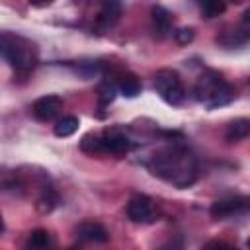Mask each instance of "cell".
<instances>
[{
	"label": "cell",
	"mask_w": 250,
	"mask_h": 250,
	"mask_svg": "<svg viewBox=\"0 0 250 250\" xmlns=\"http://www.w3.org/2000/svg\"><path fill=\"white\" fill-rule=\"evenodd\" d=\"M0 57L16 70L27 72L37 64V47L18 33H0Z\"/></svg>",
	"instance_id": "cell-2"
},
{
	"label": "cell",
	"mask_w": 250,
	"mask_h": 250,
	"mask_svg": "<svg viewBox=\"0 0 250 250\" xmlns=\"http://www.w3.org/2000/svg\"><path fill=\"white\" fill-rule=\"evenodd\" d=\"M76 236H78L82 242H94V244L107 242V238H109L107 230H105L100 223H92V221L80 223V225L76 227Z\"/></svg>",
	"instance_id": "cell-10"
},
{
	"label": "cell",
	"mask_w": 250,
	"mask_h": 250,
	"mask_svg": "<svg viewBox=\"0 0 250 250\" xmlns=\"http://www.w3.org/2000/svg\"><path fill=\"white\" fill-rule=\"evenodd\" d=\"M115 86H117V92L123 94L125 98H137L141 94V80L131 74V72H123L119 74V78L115 80Z\"/></svg>",
	"instance_id": "cell-11"
},
{
	"label": "cell",
	"mask_w": 250,
	"mask_h": 250,
	"mask_svg": "<svg viewBox=\"0 0 250 250\" xmlns=\"http://www.w3.org/2000/svg\"><path fill=\"white\" fill-rule=\"evenodd\" d=\"M78 125H80V121H78V117H74V115H64V117H61L57 123H55V135L57 137H70V135H74L76 131H78Z\"/></svg>",
	"instance_id": "cell-14"
},
{
	"label": "cell",
	"mask_w": 250,
	"mask_h": 250,
	"mask_svg": "<svg viewBox=\"0 0 250 250\" xmlns=\"http://www.w3.org/2000/svg\"><path fill=\"white\" fill-rule=\"evenodd\" d=\"M61 111H62V100L55 94L43 96L33 104V115L39 121H53Z\"/></svg>",
	"instance_id": "cell-7"
},
{
	"label": "cell",
	"mask_w": 250,
	"mask_h": 250,
	"mask_svg": "<svg viewBox=\"0 0 250 250\" xmlns=\"http://www.w3.org/2000/svg\"><path fill=\"white\" fill-rule=\"evenodd\" d=\"M2 230H4V219H2V213H0V234H2Z\"/></svg>",
	"instance_id": "cell-23"
},
{
	"label": "cell",
	"mask_w": 250,
	"mask_h": 250,
	"mask_svg": "<svg viewBox=\"0 0 250 250\" xmlns=\"http://www.w3.org/2000/svg\"><path fill=\"white\" fill-rule=\"evenodd\" d=\"M131 150V141L117 133V131H107L105 135H102V154H115V156H123Z\"/></svg>",
	"instance_id": "cell-9"
},
{
	"label": "cell",
	"mask_w": 250,
	"mask_h": 250,
	"mask_svg": "<svg viewBox=\"0 0 250 250\" xmlns=\"http://www.w3.org/2000/svg\"><path fill=\"white\" fill-rule=\"evenodd\" d=\"M248 209V197H227V199H219L211 205L209 213L213 219H229L234 215H242Z\"/></svg>",
	"instance_id": "cell-6"
},
{
	"label": "cell",
	"mask_w": 250,
	"mask_h": 250,
	"mask_svg": "<svg viewBox=\"0 0 250 250\" xmlns=\"http://www.w3.org/2000/svg\"><path fill=\"white\" fill-rule=\"evenodd\" d=\"M53 0H29L31 6H37V8H43V6H49Z\"/></svg>",
	"instance_id": "cell-21"
},
{
	"label": "cell",
	"mask_w": 250,
	"mask_h": 250,
	"mask_svg": "<svg viewBox=\"0 0 250 250\" xmlns=\"http://www.w3.org/2000/svg\"><path fill=\"white\" fill-rule=\"evenodd\" d=\"M152 21H154V29L158 31V35H166L172 31V23H174V18L172 14L162 8V6H154L152 8Z\"/></svg>",
	"instance_id": "cell-13"
},
{
	"label": "cell",
	"mask_w": 250,
	"mask_h": 250,
	"mask_svg": "<svg viewBox=\"0 0 250 250\" xmlns=\"http://www.w3.org/2000/svg\"><path fill=\"white\" fill-rule=\"evenodd\" d=\"M80 148L86 154H102V137L100 135H84L80 141Z\"/></svg>",
	"instance_id": "cell-18"
},
{
	"label": "cell",
	"mask_w": 250,
	"mask_h": 250,
	"mask_svg": "<svg viewBox=\"0 0 250 250\" xmlns=\"http://www.w3.org/2000/svg\"><path fill=\"white\" fill-rule=\"evenodd\" d=\"M121 18V0H102L100 14L96 18V25L102 31L111 29Z\"/></svg>",
	"instance_id": "cell-8"
},
{
	"label": "cell",
	"mask_w": 250,
	"mask_h": 250,
	"mask_svg": "<svg viewBox=\"0 0 250 250\" xmlns=\"http://www.w3.org/2000/svg\"><path fill=\"white\" fill-rule=\"evenodd\" d=\"M115 94H117L115 80H111V78L102 80V84L98 86V98H100V104H102V105L111 104V102H113V98H115Z\"/></svg>",
	"instance_id": "cell-17"
},
{
	"label": "cell",
	"mask_w": 250,
	"mask_h": 250,
	"mask_svg": "<svg viewBox=\"0 0 250 250\" xmlns=\"http://www.w3.org/2000/svg\"><path fill=\"white\" fill-rule=\"evenodd\" d=\"M193 37H195L193 27H180V29L174 31V39H176L180 45H188V43H191Z\"/></svg>",
	"instance_id": "cell-19"
},
{
	"label": "cell",
	"mask_w": 250,
	"mask_h": 250,
	"mask_svg": "<svg viewBox=\"0 0 250 250\" xmlns=\"http://www.w3.org/2000/svg\"><path fill=\"white\" fill-rule=\"evenodd\" d=\"M148 170L156 178L180 189L191 186L197 180V160L191 150L182 145H172L158 150L148 160Z\"/></svg>",
	"instance_id": "cell-1"
},
{
	"label": "cell",
	"mask_w": 250,
	"mask_h": 250,
	"mask_svg": "<svg viewBox=\"0 0 250 250\" xmlns=\"http://www.w3.org/2000/svg\"><path fill=\"white\" fill-rule=\"evenodd\" d=\"M250 135V121L246 117H240V119H234L227 125V131H225V139L229 143H238V141H244L246 137Z\"/></svg>",
	"instance_id": "cell-12"
},
{
	"label": "cell",
	"mask_w": 250,
	"mask_h": 250,
	"mask_svg": "<svg viewBox=\"0 0 250 250\" xmlns=\"http://www.w3.org/2000/svg\"><path fill=\"white\" fill-rule=\"evenodd\" d=\"M232 2H236V4H240V2H244V0H232Z\"/></svg>",
	"instance_id": "cell-24"
},
{
	"label": "cell",
	"mask_w": 250,
	"mask_h": 250,
	"mask_svg": "<svg viewBox=\"0 0 250 250\" xmlns=\"http://www.w3.org/2000/svg\"><path fill=\"white\" fill-rule=\"evenodd\" d=\"M195 100L201 102L207 109H217L221 105H227L234 100V88L217 72V70H205L193 88Z\"/></svg>",
	"instance_id": "cell-3"
},
{
	"label": "cell",
	"mask_w": 250,
	"mask_h": 250,
	"mask_svg": "<svg viewBox=\"0 0 250 250\" xmlns=\"http://www.w3.org/2000/svg\"><path fill=\"white\" fill-rule=\"evenodd\" d=\"M205 246H219V248H229V244H225V242H207Z\"/></svg>",
	"instance_id": "cell-22"
},
{
	"label": "cell",
	"mask_w": 250,
	"mask_h": 250,
	"mask_svg": "<svg viewBox=\"0 0 250 250\" xmlns=\"http://www.w3.org/2000/svg\"><path fill=\"white\" fill-rule=\"evenodd\" d=\"M154 90L168 105H182L186 100V88L176 70L162 68L154 74Z\"/></svg>",
	"instance_id": "cell-4"
},
{
	"label": "cell",
	"mask_w": 250,
	"mask_h": 250,
	"mask_svg": "<svg viewBox=\"0 0 250 250\" xmlns=\"http://www.w3.org/2000/svg\"><path fill=\"white\" fill-rule=\"evenodd\" d=\"M127 217L133 223L139 225H146L152 223L156 219V209H154V201L148 195H135L131 197V201L127 203Z\"/></svg>",
	"instance_id": "cell-5"
},
{
	"label": "cell",
	"mask_w": 250,
	"mask_h": 250,
	"mask_svg": "<svg viewBox=\"0 0 250 250\" xmlns=\"http://www.w3.org/2000/svg\"><path fill=\"white\" fill-rule=\"evenodd\" d=\"M53 240H51V234L45 230V229H35L29 232V238H27V246L29 248H35V250H43L47 246H51Z\"/></svg>",
	"instance_id": "cell-15"
},
{
	"label": "cell",
	"mask_w": 250,
	"mask_h": 250,
	"mask_svg": "<svg viewBox=\"0 0 250 250\" xmlns=\"http://www.w3.org/2000/svg\"><path fill=\"white\" fill-rule=\"evenodd\" d=\"M55 205H57V195H55L53 191H47V193L41 195V199H39V211H41V213L53 211Z\"/></svg>",
	"instance_id": "cell-20"
},
{
	"label": "cell",
	"mask_w": 250,
	"mask_h": 250,
	"mask_svg": "<svg viewBox=\"0 0 250 250\" xmlns=\"http://www.w3.org/2000/svg\"><path fill=\"white\" fill-rule=\"evenodd\" d=\"M195 4L199 6V10L205 18H217L225 12V2L223 0H195Z\"/></svg>",
	"instance_id": "cell-16"
}]
</instances>
